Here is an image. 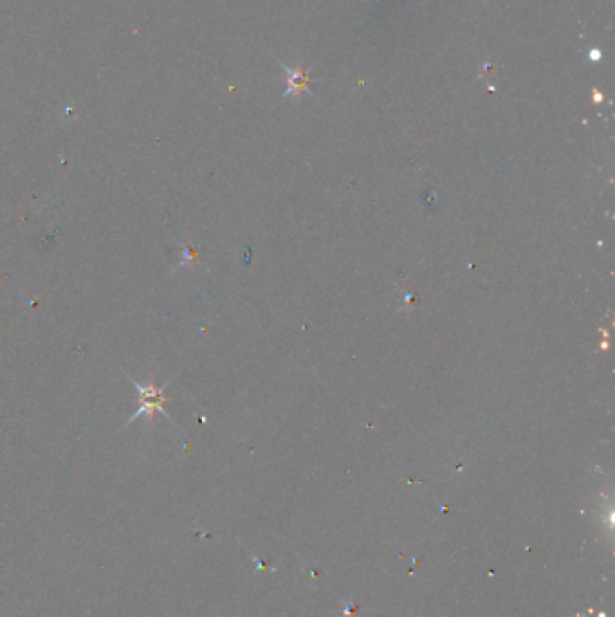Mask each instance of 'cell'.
Returning a JSON list of instances; mask_svg holds the SVG:
<instances>
[{"mask_svg": "<svg viewBox=\"0 0 615 617\" xmlns=\"http://www.w3.org/2000/svg\"><path fill=\"white\" fill-rule=\"evenodd\" d=\"M130 384H134L139 392V401H141V406L130 419H128V424L137 419L139 415H146L148 421H154V415L155 413H161V415H165L166 419L168 417V413L165 410V403H166V395H165V390L168 386V383L163 384V386H155L154 383H146V384H139L136 380H132L130 375H126Z\"/></svg>", "mask_w": 615, "mask_h": 617, "instance_id": "6da1fadb", "label": "cell"}]
</instances>
